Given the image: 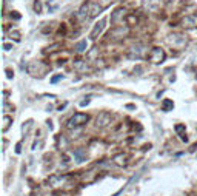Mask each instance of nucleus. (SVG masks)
Masks as SVG:
<instances>
[{
    "label": "nucleus",
    "mask_w": 197,
    "mask_h": 196,
    "mask_svg": "<svg viewBox=\"0 0 197 196\" xmlns=\"http://www.w3.org/2000/svg\"><path fill=\"white\" fill-rule=\"evenodd\" d=\"M86 103H89V99H86V100H82V102H80V105H82V107H85Z\"/></svg>",
    "instance_id": "21"
},
{
    "label": "nucleus",
    "mask_w": 197,
    "mask_h": 196,
    "mask_svg": "<svg viewBox=\"0 0 197 196\" xmlns=\"http://www.w3.org/2000/svg\"><path fill=\"white\" fill-rule=\"evenodd\" d=\"M32 125V121H28V122H25L23 124V127H22V130H23V131H28V128Z\"/></svg>",
    "instance_id": "15"
},
{
    "label": "nucleus",
    "mask_w": 197,
    "mask_h": 196,
    "mask_svg": "<svg viewBox=\"0 0 197 196\" xmlns=\"http://www.w3.org/2000/svg\"><path fill=\"white\" fill-rule=\"evenodd\" d=\"M125 12H126V11H125L123 8L115 9V11H114V14L111 16V20H112V22H119L122 17H125Z\"/></svg>",
    "instance_id": "8"
},
{
    "label": "nucleus",
    "mask_w": 197,
    "mask_h": 196,
    "mask_svg": "<svg viewBox=\"0 0 197 196\" xmlns=\"http://www.w3.org/2000/svg\"><path fill=\"white\" fill-rule=\"evenodd\" d=\"M182 27L183 28H194V27H197V14L186 16L185 19L182 20Z\"/></svg>",
    "instance_id": "5"
},
{
    "label": "nucleus",
    "mask_w": 197,
    "mask_h": 196,
    "mask_svg": "<svg viewBox=\"0 0 197 196\" xmlns=\"http://www.w3.org/2000/svg\"><path fill=\"white\" fill-rule=\"evenodd\" d=\"M102 11H103V8H102L99 3H96V2H89V3H88V14H89V19H93V17L99 16Z\"/></svg>",
    "instance_id": "4"
},
{
    "label": "nucleus",
    "mask_w": 197,
    "mask_h": 196,
    "mask_svg": "<svg viewBox=\"0 0 197 196\" xmlns=\"http://www.w3.org/2000/svg\"><path fill=\"white\" fill-rule=\"evenodd\" d=\"M148 57H149V60H151L152 63H162V62L165 60L166 54H165V51L160 49V48H152V51L149 53Z\"/></svg>",
    "instance_id": "2"
},
{
    "label": "nucleus",
    "mask_w": 197,
    "mask_h": 196,
    "mask_svg": "<svg viewBox=\"0 0 197 196\" xmlns=\"http://www.w3.org/2000/svg\"><path fill=\"white\" fill-rule=\"evenodd\" d=\"M88 122V116L83 113H75L71 119L68 121V128H77V127H82Z\"/></svg>",
    "instance_id": "1"
},
{
    "label": "nucleus",
    "mask_w": 197,
    "mask_h": 196,
    "mask_svg": "<svg viewBox=\"0 0 197 196\" xmlns=\"http://www.w3.org/2000/svg\"><path fill=\"white\" fill-rule=\"evenodd\" d=\"M6 74H8V77H9V79H11L12 76H14V74H12V71H11V70H6Z\"/></svg>",
    "instance_id": "23"
},
{
    "label": "nucleus",
    "mask_w": 197,
    "mask_h": 196,
    "mask_svg": "<svg viewBox=\"0 0 197 196\" xmlns=\"http://www.w3.org/2000/svg\"><path fill=\"white\" fill-rule=\"evenodd\" d=\"M22 151V144H17L16 145V153H20Z\"/></svg>",
    "instance_id": "19"
},
{
    "label": "nucleus",
    "mask_w": 197,
    "mask_h": 196,
    "mask_svg": "<svg viewBox=\"0 0 197 196\" xmlns=\"http://www.w3.org/2000/svg\"><path fill=\"white\" fill-rule=\"evenodd\" d=\"M66 105H68V103H66V102H65V103H62V105H60V107H59V110H60V111H62V110H63V108H66Z\"/></svg>",
    "instance_id": "22"
},
{
    "label": "nucleus",
    "mask_w": 197,
    "mask_h": 196,
    "mask_svg": "<svg viewBox=\"0 0 197 196\" xmlns=\"http://www.w3.org/2000/svg\"><path fill=\"white\" fill-rule=\"evenodd\" d=\"M12 122V117H9V116H5L3 117V131H6V130L9 128V124Z\"/></svg>",
    "instance_id": "13"
},
{
    "label": "nucleus",
    "mask_w": 197,
    "mask_h": 196,
    "mask_svg": "<svg viewBox=\"0 0 197 196\" xmlns=\"http://www.w3.org/2000/svg\"><path fill=\"white\" fill-rule=\"evenodd\" d=\"M105 23H106V20L105 19H102L99 23H96L94 25V28H93V31H91V34H89V37L91 39H97V36L103 31V28H105Z\"/></svg>",
    "instance_id": "6"
},
{
    "label": "nucleus",
    "mask_w": 197,
    "mask_h": 196,
    "mask_svg": "<svg viewBox=\"0 0 197 196\" xmlns=\"http://www.w3.org/2000/svg\"><path fill=\"white\" fill-rule=\"evenodd\" d=\"M86 46H88L86 40H80V42L75 45V51H77V53H83V51L86 49Z\"/></svg>",
    "instance_id": "11"
},
{
    "label": "nucleus",
    "mask_w": 197,
    "mask_h": 196,
    "mask_svg": "<svg viewBox=\"0 0 197 196\" xmlns=\"http://www.w3.org/2000/svg\"><path fill=\"white\" fill-rule=\"evenodd\" d=\"M168 43L176 46V48H180V46H183L186 43V39H185V36H182V34H171L168 37Z\"/></svg>",
    "instance_id": "3"
},
{
    "label": "nucleus",
    "mask_w": 197,
    "mask_h": 196,
    "mask_svg": "<svg viewBox=\"0 0 197 196\" xmlns=\"http://www.w3.org/2000/svg\"><path fill=\"white\" fill-rule=\"evenodd\" d=\"M34 9L37 14H42V3L38 2V0H35V3H34Z\"/></svg>",
    "instance_id": "14"
},
{
    "label": "nucleus",
    "mask_w": 197,
    "mask_h": 196,
    "mask_svg": "<svg viewBox=\"0 0 197 196\" xmlns=\"http://www.w3.org/2000/svg\"><path fill=\"white\" fill-rule=\"evenodd\" d=\"M3 48H5V51H9V49L12 48V45H9V43H5V45H3Z\"/></svg>",
    "instance_id": "20"
},
{
    "label": "nucleus",
    "mask_w": 197,
    "mask_h": 196,
    "mask_svg": "<svg viewBox=\"0 0 197 196\" xmlns=\"http://www.w3.org/2000/svg\"><path fill=\"white\" fill-rule=\"evenodd\" d=\"M111 122V114L109 113H102L97 117V127H106Z\"/></svg>",
    "instance_id": "7"
},
{
    "label": "nucleus",
    "mask_w": 197,
    "mask_h": 196,
    "mask_svg": "<svg viewBox=\"0 0 197 196\" xmlns=\"http://www.w3.org/2000/svg\"><path fill=\"white\" fill-rule=\"evenodd\" d=\"M11 39H14L16 42H20V34L16 31V33H11Z\"/></svg>",
    "instance_id": "16"
},
{
    "label": "nucleus",
    "mask_w": 197,
    "mask_h": 196,
    "mask_svg": "<svg viewBox=\"0 0 197 196\" xmlns=\"http://www.w3.org/2000/svg\"><path fill=\"white\" fill-rule=\"evenodd\" d=\"M114 162L117 165H125L126 164V154H117V156H114Z\"/></svg>",
    "instance_id": "9"
},
{
    "label": "nucleus",
    "mask_w": 197,
    "mask_h": 196,
    "mask_svg": "<svg viewBox=\"0 0 197 196\" xmlns=\"http://www.w3.org/2000/svg\"><path fill=\"white\" fill-rule=\"evenodd\" d=\"M185 130V125H176V131H183Z\"/></svg>",
    "instance_id": "18"
},
{
    "label": "nucleus",
    "mask_w": 197,
    "mask_h": 196,
    "mask_svg": "<svg viewBox=\"0 0 197 196\" xmlns=\"http://www.w3.org/2000/svg\"><path fill=\"white\" fill-rule=\"evenodd\" d=\"M74 156L77 158V162H83V161H85V156H83V151H82V150H75V151H74Z\"/></svg>",
    "instance_id": "12"
},
{
    "label": "nucleus",
    "mask_w": 197,
    "mask_h": 196,
    "mask_svg": "<svg viewBox=\"0 0 197 196\" xmlns=\"http://www.w3.org/2000/svg\"><path fill=\"white\" fill-rule=\"evenodd\" d=\"M60 79H63V74H57V76H54V77L51 79V82H52V84H56V82H59Z\"/></svg>",
    "instance_id": "17"
},
{
    "label": "nucleus",
    "mask_w": 197,
    "mask_h": 196,
    "mask_svg": "<svg viewBox=\"0 0 197 196\" xmlns=\"http://www.w3.org/2000/svg\"><path fill=\"white\" fill-rule=\"evenodd\" d=\"M173 107H174V103H173V100H169V99H165L163 103H162V110H163V111L173 110Z\"/></svg>",
    "instance_id": "10"
}]
</instances>
